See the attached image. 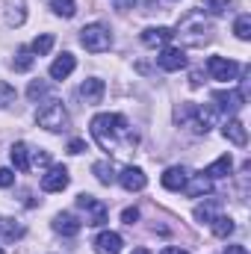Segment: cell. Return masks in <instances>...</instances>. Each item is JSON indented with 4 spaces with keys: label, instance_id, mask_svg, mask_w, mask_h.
<instances>
[{
    "label": "cell",
    "instance_id": "1",
    "mask_svg": "<svg viewBox=\"0 0 251 254\" xmlns=\"http://www.w3.org/2000/svg\"><path fill=\"white\" fill-rule=\"evenodd\" d=\"M92 136L110 154H122V151H130V148L139 145L136 130L127 125V119L119 116V113H101V116H95L92 119Z\"/></svg>",
    "mask_w": 251,
    "mask_h": 254
},
{
    "label": "cell",
    "instance_id": "2",
    "mask_svg": "<svg viewBox=\"0 0 251 254\" xmlns=\"http://www.w3.org/2000/svg\"><path fill=\"white\" fill-rule=\"evenodd\" d=\"M36 122H39V127H45V130H51V133H60V130L68 127V110H65L63 101L51 98V101H45V104L39 107Z\"/></svg>",
    "mask_w": 251,
    "mask_h": 254
},
{
    "label": "cell",
    "instance_id": "3",
    "mask_svg": "<svg viewBox=\"0 0 251 254\" xmlns=\"http://www.w3.org/2000/svg\"><path fill=\"white\" fill-rule=\"evenodd\" d=\"M80 45L89 51V54H104V51H110L113 48V33H110V27L107 24H86L83 30H80Z\"/></svg>",
    "mask_w": 251,
    "mask_h": 254
},
{
    "label": "cell",
    "instance_id": "4",
    "mask_svg": "<svg viewBox=\"0 0 251 254\" xmlns=\"http://www.w3.org/2000/svg\"><path fill=\"white\" fill-rule=\"evenodd\" d=\"M178 122L189 125L195 133H207L213 125V110H204V107H195V104H184L178 110Z\"/></svg>",
    "mask_w": 251,
    "mask_h": 254
},
{
    "label": "cell",
    "instance_id": "5",
    "mask_svg": "<svg viewBox=\"0 0 251 254\" xmlns=\"http://www.w3.org/2000/svg\"><path fill=\"white\" fill-rule=\"evenodd\" d=\"M77 207L80 210H86V225H92V228H101L104 222H107V204L104 201H98L95 195H77Z\"/></svg>",
    "mask_w": 251,
    "mask_h": 254
},
{
    "label": "cell",
    "instance_id": "6",
    "mask_svg": "<svg viewBox=\"0 0 251 254\" xmlns=\"http://www.w3.org/2000/svg\"><path fill=\"white\" fill-rule=\"evenodd\" d=\"M178 33L187 39V45H195V48H201V45H207V42H210V27H207L201 18H189ZM178 33H175V36H178Z\"/></svg>",
    "mask_w": 251,
    "mask_h": 254
},
{
    "label": "cell",
    "instance_id": "7",
    "mask_svg": "<svg viewBox=\"0 0 251 254\" xmlns=\"http://www.w3.org/2000/svg\"><path fill=\"white\" fill-rule=\"evenodd\" d=\"M207 71H210V77H213V80L231 83V80H237L240 65L234 63V60H225V57H210V60H207Z\"/></svg>",
    "mask_w": 251,
    "mask_h": 254
},
{
    "label": "cell",
    "instance_id": "8",
    "mask_svg": "<svg viewBox=\"0 0 251 254\" xmlns=\"http://www.w3.org/2000/svg\"><path fill=\"white\" fill-rule=\"evenodd\" d=\"M68 184H71V175H68L65 166H54L42 175V190L45 192H63Z\"/></svg>",
    "mask_w": 251,
    "mask_h": 254
},
{
    "label": "cell",
    "instance_id": "9",
    "mask_svg": "<svg viewBox=\"0 0 251 254\" xmlns=\"http://www.w3.org/2000/svg\"><path fill=\"white\" fill-rule=\"evenodd\" d=\"M122 187H125L127 192H142L145 187H148V178H145V172L142 169H136V166H127L125 172L116 178Z\"/></svg>",
    "mask_w": 251,
    "mask_h": 254
},
{
    "label": "cell",
    "instance_id": "10",
    "mask_svg": "<svg viewBox=\"0 0 251 254\" xmlns=\"http://www.w3.org/2000/svg\"><path fill=\"white\" fill-rule=\"evenodd\" d=\"M125 249V240H122V234H116V231H104V234H98V240H95V252L98 254H122Z\"/></svg>",
    "mask_w": 251,
    "mask_h": 254
},
{
    "label": "cell",
    "instance_id": "11",
    "mask_svg": "<svg viewBox=\"0 0 251 254\" xmlns=\"http://www.w3.org/2000/svg\"><path fill=\"white\" fill-rule=\"evenodd\" d=\"M172 39H175L172 27H148L142 33V45H148V48H166Z\"/></svg>",
    "mask_w": 251,
    "mask_h": 254
},
{
    "label": "cell",
    "instance_id": "12",
    "mask_svg": "<svg viewBox=\"0 0 251 254\" xmlns=\"http://www.w3.org/2000/svg\"><path fill=\"white\" fill-rule=\"evenodd\" d=\"M3 18L9 27H21L27 21V0H3Z\"/></svg>",
    "mask_w": 251,
    "mask_h": 254
},
{
    "label": "cell",
    "instance_id": "13",
    "mask_svg": "<svg viewBox=\"0 0 251 254\" xmlns=\"http://www.w3.org/2000/svg\"><path fill=\"white\" fill-rule=\"evenodd\" d=\"M157 63H160L163 71H181V68H187V54L181 48H163V54L157 57Z\"/></svg>",
    "mask_w": 251,
    "mask_h": 254
},
{
    "label": "cell",
    "instance_id": "14",
    "mask_svg": "<svg viewBox=\"0 0 251 254\" xmlns=\"http://www.w3.org/2000/svg\"><path fill=\"white\" fill-rule=\"evenodd\" d=\"M163 187L169 192H181L184 187H187V181H189V172L184 169V166H172V169H166L163 172Z\"/></svg>",
    "mask_w": 251,
    "mask_h": 254
},
{
    "label": "cell",
    "instance_id": "15",
    "mask_svg": "<svg viewBox=\"0 0 251 254\" xmlns=\"http://www.w3.org/2000/svg\"><path fill=\"white\" fill-rule=\"evenodd\" d=\"M104 92H107V86H104V80H98V77H89V80L80 83V98H83L86 104H101Z\"/></svg>",
    "mask_w": 251,
    "mask_h": 254
},
{
    "label": "cell",
    "instance_id": "16",
    "mask_svg": "<svg viewBox=\"0 0 251 254\" xmlns=\"http://www.w3.org/2000/svg\"><path fill=\"white\" fill-rule=\"evenodd\" d=\"M213 101H216L222 110H228V113H237V110L246 104V95H243L240 89H228V92H213Z\"/></svg>",
    "mask_w": 251,
    "mask_h": 254
},
{
    "label": "cell",
    "instance_id": "17",
    "mask_svg": "<svg viewBox=\"0 0 251 254\" xmlns=\"http://www.w3.org/2000/svg\"><path fill=\"white\" fill-rule=\"evenodd\" d=\"M184 192H187L189 198H201V195H210L213 192V181L207 178V175H189V181H187V187H184Z\"/></svg>",
    "mask_w": 251,
    "mask_h": 254
},
{
    "label": "cell",
    "instance_id": "18",
    "mask_svg": "<svg viewBox=\"0 0 251 254\" xmlns=\"http://www.w3.org/2000/svg\"><path fill=\"white\" fill-rule=\"evenodd\" d=\"M222 136H225L228 142L240 145V148L249 142V133H246V127H243V122H237V119H228V122H225V127H222Z\"/></svg>",
    "mask_w": 251,
    "mask_h": 254
},
{
    "label": "cell",
    "instance_id": "19",
    "mask_svg": "<svg viewBox=\"0 0 251 254\" xmlns=\"http://www.w3.org/2000/svg\"><path fill=\"white\" fill-rule=\"evenodd\" d=\"M80 228H83V225H80L71 213H60V216L54 219V231H57V234H63V237H77V234H80Z\"/></svg>",
    "mask_w": 251,
    "mask_h": 254
},
{
    "label": "cell",
    "instance_id": "20",
    "mask_svg": "<svg viewBox=\"0 0 251 254\" xmlns=\"http://www.w3.org/2000/svg\"><path fill=\"white\" fill-rule=\"evenodd\" d=\"M74 68H77V60H74L71 54H63V57H57V60L51 63V77H54V80H65Z\"/></svg>",
    "mask_w": 251,
    "mask_h": 254
},
{
    "label": "cell",
    "instance_id": "21",
    "mask_svg": "<svg viewBox=\"0 0 251 254\" xmlns=\"http://www.w3.org/2000/svg\"><path fill=\"white\" fill-rule=\"evenodd\" d=\"M9 157H12V163H15L18 172H30V148L24 142H15L12 151H9Z\"/></svg>",
    "mask_w": 251,
    "mask_h": 254
},
{
    "label": "cell",
    "instance_id": "22",
    "mask_svg": "<svg viewBox=\"0 0 251 254\" xmlns=\"http://www.w3.org/2000/svg\"><path fill=\"white\" fill-rule=\"evenodd\" d=\"M231 169H234V160H231V154H222L213 166H207V178L210 181H216V178H225V175H231Z\"/></svg>",
    "mask_w": 251,
    "mask_h": 254
},
{
    "label": "cell",
    "instance_id": "23",
    "mask_svg": "<svg viewBox=\"0 0 251 254\" xmlns=\"http://www.w3.org/2000/svg\"><path fill=\"white\" fill-rule=\"evenodd\" d=\"M92 172H95V178L104 184V187H110V184H116V172H113V166L107 163V160H101V163H95L92 166Z\"/></svg>",
    "mask_w": 251,
    "mask_h": 254
},
{
    "label": "cell",
    "instance_id": "24",
    "mask_svg": "<svg viewBox=\"0 0 251 254\" xmlns=\"http://www.w3.org/2000/svg\"><path fill=\"white\" fill-rule=\"evenodd\" d=\"M51 48H54V36H51V33H42V36L30 45L33 57H48V54H51Z\"/></svg>",
    "mask_w": 251,
    "mask_h": 254
},
{
    "label": "cell",
    "instance_id": "25",
    "mask_svg": "<svg viewBox=\"0 0 251 254\" xmlns=\"http://www.w3.org/2000/svg\"><path fill=\"white\" fill-rule=\"evenodd\" d=\"M210 225H213V234L222 237V240H228V237L234 234V219H228V216H216Z\"/></svg>",
    "mask_w": 251,
    "mask_h": 254
},
{
    "label": "cell",
    "instance_id": "26",
    "mask_svg": "<svg viewBox=\"0 0 251 254\" xmlns=\"http://www.w3.org/2000/svg\"><path fill=\"white\" fill-rule=\"evenodd\" d=\"M51 9H54L57 15H63V18H74L77 3H74V0H51Z\"/></svg>",
    "mask_w": 251,
    "mask_h": 254
},
{
    "label": "cell",
    "instance_id": "27",
    "mask_svg": "<svg viewBox=\"0 0 251 254\" xmlns=\"http://www.w3.org/2000/svg\"><path fill=\"white\" fill-rule=\"evenodd\" d=\"M234 33H237V39L249 42V39H251V18H249V15H240V18L234 21Z\"/></svg>",
    "mask_w": 251,
    "mask_h": 254
},
{
    "label": "cell",
    "instance_id": "28",
    "mask_svg": "<svg viewBox=\"0 0 251 254\" xmlns=\"http://www.w3.org/2000/svg\"><path fill=\"white\" fill-rule=\"evenodd\" d=\"M15 71H30L33 68V51L30 48H21L18 54H15Z\"/></svg>",
    "mask_w": 251,
    "mask_h": 254
},
{
    "label": "cell",
    "instance_id": "29",
    "mask_svg": "<svg viewBox=\"0 0 251 254\" xmlns=\"http://www.w3.org/2000/svg\"><path fill=\"white\" fill-rule=\"evenodd\" d=\"M195 219H198V222H213V219H216V201L198 204V207H195Z\"/></svg>",
    "mask_w": 251,
    "mask_h": 254
},
{
    "label": "cell",
    "instance_id": "30",
    "mask_svg": "<svg viewBox=\"0 0 251 254\" xmlns=\"http://www.w3.org/2000/svg\"><path fill=\"white\" fill-rule=\"evenodd\" d=\"M45 95H48V83H45V80H33L30 89H27V98H30V101H39V98H45Z\"/></svg>",
    "mask_w": 251,
    "mask_h": 254
},
{
    "label": "cell",
    "instance_id": "31",
    "mask_svg": "<svg viewBox=\"0 0 251 254\" xmlns=\"http://www.w3.org/2000/svg\"><path fill=\"white\" fill-rule=\"evenodd\" d=\"M201 9L210 12V15H222L228 9V0H201Z\"/></svg>",
    "mask_w": 251,
    "mask_h": 254
},
{
    "label": "cell",
    "instance_id": "32",
    "mask_svg": "<svg viewBox=\"0 0 251 254\" xmlns=\"http://www.w3.org/2000/svg\"><path fill=\"white\" fill-rule=\"evenodd\" d=\"M9 104H15V89L0 80V107H9Z\"/></svg>",
    "mask_w": 251,
    "mask_h": 254
},
{
    "label": "cell",
    "instance_id": "33",
    "mask_svg": "<svg viewBox=\"0 0 251 254\" xmlns=\"http://www.w3.org/2000/svg\"><path fill=\"white\" fill-rule=\"evenodd\" d=\"M48 163H51L48 151H36V154L30 157V169H33V166H48Z\"/></svg>",
    "mask_w": 251,
    "mask_h": 254
},
{
    "label": "cell",
    "instance_id": "34",
    "mask_svg": "<svg viewBox=\"0 0 251 254\" xmlns=\"http://www.w3.org/2000/svg\"><path fill=\"white\" fill-rule=\"evenodd\" d=\"M12 184H15V172L12 169H0V190H6Z\"/></svg>",
    "mask_w": 251,
    "mask_h": 254
},
{
    "label": "cell",
    "instance_id": "35",
    "mask_svg": "<svg viewBox=\"0 0 251 254\" xmlns=\"http://www.w3.org/2000/svg\"><path fill=\"white\" fill-rule=\"evenodd\" d=\"M86 151V142L83 139H71L68 142V154H83Z\"/></svg>",
    "mask_w": 251,
    "mask_h": 254
},
{
    "label": "cell",
    "instance_id": "36",
    "mask_svg": "<svg viewBox=\"0 0 251 254\" xmlns=\"http://www.w3.org/2000/svg\"><path fill=\"white\" fill-rule=\"evenodd\" d=\"M122 219H125V225H133V222L139 219V210H136V207H127L125 213H122Z\"/></svg>",
    "mask_w": 251,
    "mask_h": 254
},
{
    "label": "cell",
    "instance_id": "37",
    "mask_svg": "<svg viewBox=\"0 0 251 254\" xmlns=\"http://www.w3.org/2000/svg\"><path fill=\"white\" fill-rule=\"evenodd\" d=\"M160 254H189V252H187V249H178V246H166Z\"/></svg>",
    "mask_w": 251,
    "mask_h": 254
},
{
    "label": "cell",
    "instance_id": "38",
    "mask_svg": "<svg viewBox=\"0 0 251 254\" xmlns=\"http://www.w3.org/2000/svg\"><path fill=\"white\" fill-rule=\"evenodd\" d=\"M225 254H249V252H246V246H228Z\"/></svg>",
    "mask_w": 251,
    "mask_h": 254
},
{
    "label": "cell",
    "instance_id": "39",
    "mask_svg": "<svg viewBox=\"0 0 251 254\" xmlns=\"http://www.w3.org/2000/svg\"><path fill=\"white\" fill-rule=\"evenodd\" d=\"M116 3H119V9H130V6H133L136 0H116Z\"/></svg>",
    "mask_w": 251,
    "mask_h": 254
},
{
    "label": "cell",
    "instance_id": "40",
    "mask_svg": "<svg viewBox=\"0 0 251 254\" xmlns=\"http://www.w3.org/2000/svg\"><path fill=\"white\" fill-rule=\"evenodd\" d=\"M133 254H151L148 249H133Z\"/></svg>",
    "mask_w": 251,
    "mask_h": 254
},
{
    "label": "cell",
    "instance_id": "41",
    "mask_svg": "<svg viewBox=\"0 0 251 254\" xmlns=\"http://www.w3.org/2000/svg\"><path fill=\"white\" fill-rule=\"evenodd\" d=\"M0 254H6V252H3V249H0Z\"/></svg>",
    "mask_w": 251,
    "mask_h": 254
},
{
    "label": "cell",
    "instance_id": "42",
    "mask_svg": "<svg viewBox=\"0 0 251 254\" xmlns=\"http://www.w3.org/2000/svg\"><path fill=\"white\" fill-rule=\"evenodd\" d=\"M0 222H3V219H0Z\"/></svg>",
    "mask_w": 251,
    "mask_h": 254
}]
</instances>
